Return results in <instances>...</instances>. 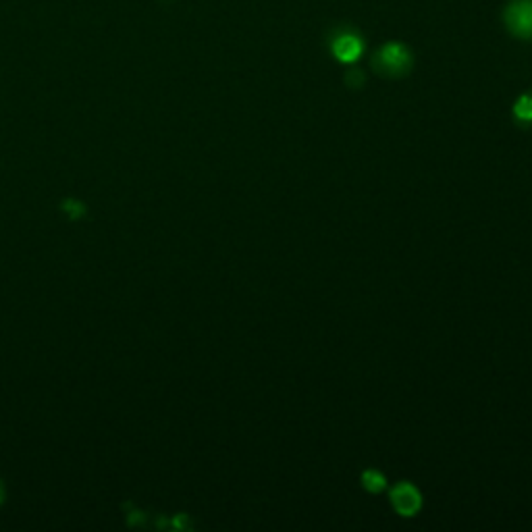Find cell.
Masks as SVG:
<instances>
[{
    "instance_id": "obj_1",
    "label": "cell",
    "mask_w": 532,
    "mask_h": 532,
    "mask_svg": "<svg viewBox=\"0 0 532 532\" xmlns=\"http://www.w3.org/2000/svg\"><path fill=\"white\" fill-rule=\"evenodd\" d=\"M414 67V56L411 50L402 42H387L372 54V69L381 78L399 79L405 78Z\"/></svg>"
},
{
    "instance_id": "obj_7",
    "label": "cell",
    "mask_w": 532,
    "mask_h": 532,
    "mask_svg": "<svg viewBox=\"0 0 532 532\" xmlns=\"http://www.w3.org/2000/svg\"><path fill=\"white\" fill-rule=\"evenodd\" d=\"M3 497H4V493H3V485H0V503H3Z\"/></svg>"
},
{
    "instance_id": "obj_4",
    "label": "cell",
    "mask_w": 532,
    "mask_h": 532,
    "mask_svg": "<svg viewBox=\"0 0 532 532\" xmlns=\"http://www.w3.org/2000/svg\"><path fill=\"white\" fill-rule=\"evenodd\" d=\"M389 497L394 510L402 518H414L422 510V495L411 483H397Z\"/></svg>"
},
{
    "instance_id": "obj_3",
    "label": "cell",
    "mask_w": 532,
    "mask_h": 532,
    "mask_svg": "<svg viewBox=\"0 0 532 532\" xmlns=\"http://www.w3.org/2000/svg\"><path fill=\"white\" fill-rule=\"evenodd\" d=\"M503 23L511 36L532 40V0H511L503 11Z\"/></svg>"
},
{
    "instance_id": "obj_2",
    "label": "cell",
    "mask_w": 532,
    "mask_h": 532,
    "mask_svg": "<svg viewBox=\"0 0 532 532\" xmlns=\"http://www.w3.org/2000/svg\"><path fill=\"white\" fill-rule=\"evenodd\" d=\"M327 44L335 59L345 62V65L356 62L364 54L366 46L362 34L352 25H335L327 34Z\"/></svg>"
},
{
    "instance_id": "obj_5",
    "label": "cell",
    "mask_w": 532,
    "mask_h": 532,
    "mask_svg": "<svg viewBox=\"0 0 532 532\" xmlns=\"http://www.w3.org/2000/svg\"><path fill=\"white\" fill-rule=\"evenodd\" d=\"M514 117L520 125H532V90L516 100Z\"/></svg>"
},
{
    "instance_id": "obj_6",
    "label": "cell",
    "mask_w": 532,
    "mask_h": 532,
    "mask_svg": "<svg viewBox=\"0 0 532 532\" xmlns=\"http://www.w3.org/2000/svg\"><path fill=\"white\" fill-rule=\"evenodd\" d=\"M362 486L369 493H381L387 486V478L378 470H366L362 474Z\"/></svg>"
}]
</instances>
